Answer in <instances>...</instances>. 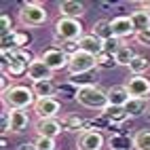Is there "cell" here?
<instances>
[{"label":"cell","instance_id":"obj_1","mask_svg":"<svg viewBox=\"0 0 150 150\" xmlns=\"http://www.w3.org/2000/svg\"><path fill=\"white\" fill-rule=\"evenodd\" d=\"M36 57H32V53L28 49H21V51H11V53H2V72H6L8 76H23L28 74L30 64L34 62Z\"/></svg>","mask_w":150,"mask_h":150},{"label":"cell","instance_id":"obj_2","mask_svg":"<svg viewBox=\"0 0 150 150\" xmlns=\"http://www.w3.org/2000/svg\"><path fill=\"white\" fill-rule=\"evenodd\" d=\"M2 104L11 110H25L36 104V95L32 89H28L23 85H15L6 93H2Z\"/></svg>","mask_w":150,"mask_h":150},{"label":"cell","instance_id":"obj_3","mask_svg":"<svg viewBox=\"0 0 150 150\" xmlns=\"http://www.w3.org/2000/svg\"><path fill=\"white\" fill-rule=\"evenodd\" d=\"M76 102L85 106V108H91V110H106L108 102V91L99 89L97 85H89V87H81L76 93Z\"/></svg>","mask_w":150,"mask_h":150},{"label":"cell","instance_id":"obj_4","mask_svg":"<svg viewBox=\"0 0 150 150\" xmlns=\"http://www.w3.org/2000/svg\"><path fill=\"white\" fill-rule=\"evenodd\" d=\"M53 36L62 42H72V40H81L83 38V23L78 19H68V17H59L55 25H53Z\"/></svg>","mask_w":150,"mask_h":150},{"label":"cell","instance_id":"obj_5","mask_svg":"<svg viewBox=\"0 0 150 150\" xmlns=\"http://www.w3.org/2000/svg\"><path fill=\"white\" fill-rule=\"evenodd\" d=\"M19 21L30 28H38L47 21V11L40 2H25L19 8Z\"/></svg>","mask_w":150,"mask_h":150},{"label":"cell","instance_id":"obj_6","mask_svg":"<svg viewBox=\"0 0 150 150\" xmlns=\"http://www.w3.org/2000/svg\"><path fill=\"white\" fill-rule=\"evenodd\" d=\"M93 68H97V57L89 55L85 51L74 53L72 57H70V64H68L70 74H89Z\"/></svg>","mask_w":150,"mask_h":150},{"label":"cell","instance_id":"obj_7","mask_svg":"<svg viewBox=\"0 0 150 150\" xmlns=\"http://www.w3.org/2000/svg\"><path fill=\"white\" fill-rule=\"evenodd\" d=\"M40 59L45 62V66L51 70V72H57V70H64L70 64V55H66L62 49H47V51L40 55Z\"/></svg>","mask_w":150,"mask_h":150},{"label":"cell","instance_id":"obj_8","mask_svg":"<svg viewBox=\"0 0 150 150\" xmlns=\"http://www.w3.org/2000/svg\"><path fill=\"white\" fill-rule=\"evenodd\" d=\"M129 95L133 99H150V78L146 76H131L125 83Z\"/></svg>","mask_w":150,"mask_h":150},{"label":"cell","instance_id":"obj_9","mask_svg":"<svg viewBox=\"0 0 150 150\" xmlns=\"http://www.w3.org/2000/svg\"><path fill=\"white\" fill-rule=\"evenodd\" d=\"M59 104L57 97H47V99H36L34 104V112L38 114V118H55L59 114Z\"/></svg>","mask_w":150,"mask_h":150},{"label":"cell","instance_id":"obj_10","mask_svg":"<svg viewBox=\"0 0 150 150\" xmlns=\"http://www.w3.org/2000/svg\"><path fill=\"white\" fill-rule=\"evenodd\" d=\"M104 146V135L99 131H83L76 139L78 150H102Z\"/></svg>","mask_w":150,"mask_h":150},{"label":"cell","instance_id":"obj_11","mask_svg":"<svg viewBox=\"0 0 150 150\" xmlns=\"http://www.w3.org/2000/svg\"><path fill=\"white\" fill-rule=\"evenodd\" d=\"M62 121L57 118H38L36 123V131H38V137H51L55 139L59 133H62Z\"/></svg>","mask_w":150,"mask_h":150},{"label":"cell","instance_id":"obj_12","mask_svg":"<svg viewBox=\"0 0 150 150\" xmlns=\"http://www.w3.org/2000/svg\"><path fill=\"white\" fill-rule=\"evenodd\" d=\"M28 78L32 83H40V81H51L53 78V72L45 66V62L40 57L34 59L32 64H30V70H28Z\"/></svg>","mask_w":150,"mask_h":150},{"label":"cell","instance_id":"obj_13","mask_svg":"<svg viewBox=\"0 0 150 150\" xmlns=\"http://www.w3.org/2000/svg\"><path fill=\"white\" fill-rule=\"evenodd\" d=\"M59 15L68 19H78L85 15V4L78 0H64V2H59Z\"/></svg>","mask_w":150,"mask_h":150},{"label":"cell","instance_id":"obj_14","mask_svg":"<svg viewBox=\"0 0 150 150\" xmlns=\"http://www.w3.org/2000/svg\"><path fill=\"white\" fill-rule=\"evenodd\" d=\"M102 116L106 118L110 125H121V123H125L129 118L125 106H110V104L106 106V110H102Z\"/></svg>","mask_w":150,"mask_h":150},{"label":"cell","instance_id":"obj_15","mask_svg":"<svg viewBox=\"0 0 150 150\" xmlns=\"http://www.w3.org/2000/svg\"><path fill=\"white\" fill-rule=\"evenodd\" d=\"M78 47H81V51H85L89 55H95V57L99 53H104V40H99V38L93 36V34L83 36L81 40H78Z\"/></svg>","mask_w":150,"mask_h":150},{"label":"cell","instance_id":"obj_16","mask_svg":"<svg viewBox=\"0 0 150 150\" xmlns=\"http://www.w3.org/2000/svg\"><path fill=\"white\" fill-rule=\"evenodd\" d=\"M112 32L114 38H127V36H135L133 23L129 17H114L112 19Z\"/></svg>","mask_w":150,"mask_h":150},{"label":"cell","instance_id":"obj_17","mask_svg":"<svg viewBox=\"0 0 150 150\" xmlns=\"http://www.w3.org/2000/svg\"><path fill=\"white\" fill-rule=\"evenodd\" d=\"M129 99H131V95H129L125 85H116V87L108 89V102H110V106H127Z\"/></svg>","mask_w":150,"mask_h":150},{"label":"cell","instance_id":"obj_18","mask_svg":"<svg viewBox=\"0 0 150 150\" xmlns=\"http://www.w3.org/2000/svg\"><path fill=\"white\" fill-rule=\"evenodd\" d=\"M30 125V116L25 110H11V133H23Z\"/></svg>","mask_w":150,"mask_h":150},{"label":"cell","instance_id":"obj_19","mask_svg":"<svg viewBox=\"0 0 150 150\" xmlns=\"http://www.w3.org/2000/svg\"><path fill=\"white\" fill-rule=\"evenodd\" d=\"M148 102L150 99H129L127 102V114L131 116V118H135V116H142V114H148L150 112V108H148Z\"/></svg>","mask_w":150,"mask_h":150},{"label":"cell","instance_id":"obj_20","mask_svg":"<svg viewBox=\"0 0 150 150\" xmlns=\"http://www.w3.org/2000/svg\"><path fill=\"white\" fill-rule=\"evenodd\" d=\"M129 19H131V23H133L135 34H137V32H142V30H148V28H150V13L144 11V8H139V11H133L131 15H129Z\"/></svg>","mask_w":150,"mask_h":150},{"label":"cell","instance_id":"obj_21","mask_svg":"<svg viewBox=\"0 0 150 150\" xmlns=\"http://www.w3.org/2000/svg\"><path fill=\"white\" fill-rule=\"evenodd\" d=\"M93 36H97L99 40H110V38H114V32H112V21H108V19H99V21L93 25Z\"/></svg>","mask_w":150,"mask_h":150},{"label":"cell","instance_id":"obj_22","mask_svg":"<svg viewBox=\"0 0 150 150\" xmlns=\"http://www.w3.org/2000/svg\"><path fill=\"white\" fill-rule=\"evenodd\" d=\"M32 91H34L36 99H47V97L55 95V85H53V81H40V83L32 85Z\"/></svg>","mask_w":150,"mask_h":150},{"label":"cell","instance_id":"obj_23","mask_svg":"<svg viewBox=\"0 0 150 150\" xmlns=\"http://www.w3.org/2000/svg\"><path fill=\"white\" fill-rule=\"evenodd\" d=\"M85 125H87V121H83L78 114H66L64 118H62V127L66 129V131H85Z\"/></svg>","mask_w":150,"mask_h":150},{"label":"cell","instance_id":"obj_24","mask_svg":"<svg viewBox=\"0 0 150 150\" xmlns=\"http://www.w3.org/2000/svg\"><path fill=\"white\" fill-rule=\"evenodd\" d=\"M148 68H150V62L146 57L142 55H137L131 64H129V72H131V76H144L148 72Z\"/></svg>","mask_w":150,"mask_h":150},{"label":"cell","instance_id":"obj_25","mask_svg":"<svg viewBox=\"0 0 150 150\" xmlns=\"http://www.w3.org/2000/svg\"><path fill=\"white\" fill-rule=\"evenodd\" d=\"M108 146H110V150H129L133 146V137H129V135H112L108 139Z\"/></svg>","mask_w":150,"mask_h":150},{"label":"cell","instance_id":"obj_26","mask_svg":"<svg viewBox=\"0 0 150 150\" xmlns=\"http://www.w3.org/2000/svg\"><path fill=\"white\" fill-rule=\"evenodd\" d=\"M13 42L17 47V51L28 49L30 45H32V34L25 32V30H13Z\"/></svg>","mask_w":150,"mask_h":150},{"label":"cell","instance_id":"obj_27","mask_svg":"<svg viewBox=\"0 0 150 150\" xmlns=\"http://www.w3.org/2000/svg\"><path fill=\"white\" fill-rule=\"evenodd\" d=\"M114 57H116V64H118V66H127V68H129V64H131L137 55H135V51H133L131 47L123 45L121 49H118V53H116Z\"/></svg>","mask_w":150,"mask_h":150},{"label":"cell","instance_id":"obj_28","mask_svg":"<svg viewBox=\"0 0 150 150\" xmlns=\"http://www.w3.org/2000/svg\"><path fill=\"white\" fill-rule=\"evenodd\" d=\"M55 93H57V97H62L64 102H70V99H74V102H76L78 87H74L72 83H64V85H59V87L55 89Z\"/></svg>","mask_w":150,"mask_h":150},{"label":"cell","instance_id":"obj_29","mask_svg":"<svg viewBox=\"0 0 150 150\" xmlns=\"http://www.w3.org/2000/svg\"><path fill=\"white\" fill-rule=\"evenodd\" d=\"M133 148L135 150H150V131H137L133 135Z\"/></svg>","mask_w":150,"mask_h":150},{"label":"cell","instance_id":"obj_30","mask_svg":"<svg viewBox=\"0 0 150 150\" xmlns=\"http://www.w3.org/2000/svg\"><path fill=\"white\" fill-rule=\"evenodd\" d=\"M68 83H72L78 89H81V87H89V85H93V76L91 74H70Z\"/></svg>","mask_w":150,"mask_h":150},{"label":"cell","instance_id":"obj_31","mask_svg":"<svg viewBox=\"0 0 150 150\" xmlns=\"http://www.w3.org/2000/svg\"><path fill=\"white\" fill-rule=\"evenodd\" d=\"M114 66H118V64H116V57H114V55H110V53H106V51L97 55V68L110 70V68H114Z\"/></svg>","mask_w":150,"mask_h":150},{"label":"cell","instance_id":"obj_32","mask_svg":"<svg viewBox=\"0 0 150 150\" xmlns=\"http://www.w3.org/2000/svg\"><path fill=\"white\" fill-rule=\"evenodd\" d=\"M121 47H123V45H121V38H110V40L104 42V51L110 53V55H116Z\"/></svg>","mask_w":150,"mask_h":150},{"label":"cell","instance_id":"obj_33","mask_svg":"<svg viewBox=\"0 0 150 150\" xmlns=\"http://www.w3.org/2000/svg\"><path fill=\"white\" fill-rule=\"evenodd\" d=\"M34 144H36V148H38V150H57L55 139H51V137H38Z\"/></svg>","mask_w":150,"mask_h":150},{"label":"cell","instance_id":"obj_34","mask_svg":"<svg viewBox=\"0 0 150 150\" xmlns=\"http://www.w3.org/2000/svg\"><path fill=\"white\" fill-rule=\"evenodd\" d=\"M0 129H2V133L11 131V112H8V110L0 112Z\"/></svg>","mask_w":150,"mask_h":150},{"label":"cell","instance_id":"obj_35","mask_svg":"<svg viewBox=\"0 0 150 150\" xmlns=\"http://www.w3.org/2000/svg\"><path fill=\"white\" fill-rule=\"evenodd\" d=\"M0 32H2V36H6V34H11L13 30H11V17H8L6 13H2V17H0Z\"/></svg>","mask_w":150,"mask_h":150},{"label":"cell","instance_id":"obj_36","mask_svg":"<svg viewBox=\"0 0 150 150\" xmlns=\"http://www.w3.org/2000/svg\"><path fill=\"white\" fill-rule=\"evenodd\" d=\"M135 40L139 45H144V47H150V28L148 30H142V32H137L135 34Z\"/></svg>","mask_w":150,"mask_h":150},{"label":"cell","instance_id":"obj_37","mask_svg":"<svg viewBox=\"0 0 150 150\" xmlns=\"http://www.w3.org/2000/svg\"><path fill=\"white\" fill-rule=\"evenodd\" d=\"M8 78L11 76H8L6 72H2V76H0V89H2V93H6L8 89H11V81H8Z\"/></svg>","mask_w":150,"mask_h":150},{"label":"cell","instance_id":"obj_38","mask_svg":"<svg viewBox=\"0 0 150 150\" xmlns=\"http://www.w3.org/2000/svg\"><path fill=\"white\" fill-rule=\"evenodd\" d=\"M17 150H38V148H36V144H34V142H28V144H21Z\"/></svg>","mask_w":150,"mask_h":150},{"label":"cell","instance_id":"obj_39","mask_svg":"<svg viewBox=\"0 0 150 150\" xmlns=\"http://www.w3.org/2000/svg\"><path fill=\"white\" fill-rule=\"evenodd\" d=\"M142 8H144V11H148V13H150V0H146V2L142 4Z\"/></svg>","mask_w":150,"mask_h":150},{"label":"cell","instance_id":"obj_40","mask_svg":"<svg viewBox=\"0 0 150 150\" xmlns=\"http://www.w3.org/2000/svg\"><path fill=\"white\" fill-rule=\"evenodd\" d=\"M146 116H148V121H150V112H148V114H146Z\"/></svg>","mask_w":150,"mask_h":150}]
</instances>
